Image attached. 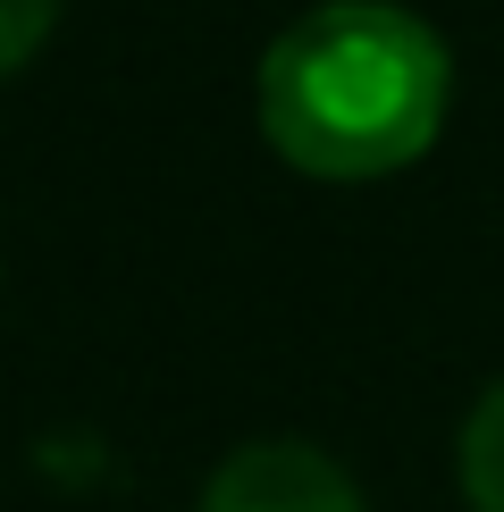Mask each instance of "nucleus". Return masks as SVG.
<instances>
[{"mask_svg": "<svg viewBox=\"0 0 504 512\" xmlns=\"http://www.w3.org/2000/svg\"><path fill=\"white\" fill-rule=\"evenodd\" d=\"M59 26V0H0V76H17Z\"/></svg>", "mask_w": 504, "mask_h": 512, "instance_id": "20e7f679", "label": "nucleus"}, {"mask_svg": "<svg viewBox=\"0 0 504 512\" xmlns=\"http://www.w3.org/2000/svg\"><path fill=\"white\" fill-rule=\"evenodd\" d=\"M446 42L395 0H328L261 51V135L303 177H395L446 126Z\"/></svg>", "mask_w": 504, "mask_h": 512, "instance_id": "f257e3e1", "label": "nucleus"}, {"mask_svg": "<svg viewBox=\"0 0 504 512\" xmlns=\"http://www.w3.org/2000/svg\"><path fill=\"white\" fill-rule=\"evenodd\" d=\"M202 512H362V487L336 471L320 445L269 437V445H244V454H227L210 471Z\"/></svg>", "mask_w": 504, "mask_h": 512, "instance_id": "f03ea898", "label": "nucleus"}, {"mask_svg": "<svg viewBox=\"0 0 504 512\" xmlns=\"http://www.w3.org/2000/svg\"><path fill=\"white\" fill-rule=\"evenodd\" d=\"M462 496L471 512H504V387L479 395L471 429H462Z\"/></svg>", "mask_w": 504, "mask_h": 512, "instance_id": "7ed1b4c3", "label": "nucleus"}]
</instances>
